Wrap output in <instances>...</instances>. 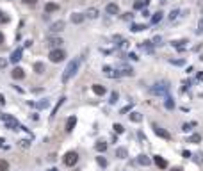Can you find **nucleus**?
Here are the masks:
<instances>
[{"mask_svg": "<svg viewBox=\"0 0 203 171\" xmlns=\"http://www.w3.org/2000/svg\"><path fill=\"white\" fill-rule=\"evenodd\" d=\"M192 127H196V121H192V123H184V125H182V130H184V132H189Z\"/></svg>", "mask_w": 203, "mask_h": 171, "instance_id": "7c9ffc66", "label": "nucleus"}, {"mask_svg": "<svg viewBox=\"0 0 203 171\" xmlns=\"http://www.w3.org/2000/svg\"><path fill=\"white\" fill-rule=\"evenodd\" d=\"M0 120L5 123V127L9 128V130H18V128H21V127H20V123H18V120H16L14 116H11V114L2 112V114H0Z\"/></svg>", "mask_w": 203, "mask_h": 171, "instance_id": "7ed1b4c3", "label": "nucleus"}, {"mask_svg": "<svg viewBox=\"0 0 203 171\" xmlns=\"http://www.w3.org/2000/svg\"><path fill=\"white\" fill-rule=\"evenodd\" d=\"M112 128H114V132H116V134H123V132H125V128H123V125H121V123H114V127H112Z\"/></svg>", "mask_w": 203, "mask_h": 171, "instance_id": "c756f323", "label": "nucleus"}, {"mask_svg": "<svg viewBox=\"0 0 203 171\" xmlns=\"http://www.w3.org/2000/svg\"><path fill=\"white\" fill-rule=\"evenodd\" d=\"M62 160H64V164H66L68 168H73L75 164H77V160H79V153L77 152H68Z\"/></svg>", "mask_w": 203, "mask_h": 171, "instance_id": "39448f33", "label": "nucleus"}, {"mask_svg": "<svg viewBox=\"0 0 203 171\" xmlns=\"http://www.w3.org/2000/svg\"><path fill=\"white\" fill-rule=\"evenodd\" d=\"M70 20H71V23H82V21L85 20V14H82V13H73V14L70 16Z\"/></svg>", "mask_w": 203, "mask_h": 171, "instance_id": "ddd939ff", "label": "nucleus"}, {"mask_svg": "<svg viewBox=\"0 0 203 171\" xmlns=\"http://www.w3.org/2000/svg\"><path fill=\"white\" fill-rule=\"evenodd\" d=\"M4 43V34H2V30H0V45Z\"/></svg>", "mask_w": 203, "mask_h": 171, "instance_id": "3c124183", "label": "nucleus"}, {"mask_svg": "<svg viewBox=\"0 0 203 171\" xmlns=\"http://www.w3.org/2000/svg\"><path fill=\"white\" fill-rule=\"evenodd\" d=\"M144 5H146L144 0H137V2L134 4V7H135V9H144Z\"/></svg>", "mask_w": 203, "mask_h": 171, "instance_id": "4c0bfd02", "label": "nucleus"}, {"mask_svg": "<svg viewBox=\"0 0 203 171\" xmlns=\"http://www.w3.org/2000/svg\"><path fill=\"white\" fill-rule=\"evenodd\" d=\"M109 102H111V103H116V102H118V93H116V91L111 93V100H109Z\"/></svg>", "mask_w": 203, "mask_h": 171, "instance_id": "58836bf2", "label": "nucleus"}, {"mask_svg": "<svg viewBox=\"0 0 203 171\" xmlns=\"http://www.w3.org/2000/svg\"><path fill=\"white\" fill-rule=\"evenodd\" d=\"M169 62H171V64H175V66H182V64H185V61H184V59H169Z\"/></svg>", "mask_w": 203, "mask_h": 171, "instance_id": "c9c22d12", "label": "nucleus"}, {"mask_svg": "<svg viewBox=\"0 0 203 171\" xmlns=\"http://www.w3.org/2000/svg\"><path fill=\"white\" fill-rule=\"evenodd\" d=\"M153 162L157 164V168H160V169H166L167 168V160L166 159H162V157H159V155H155L153 157Z\"/></svg>", "mask_w": 203, "mask_h": 171, "instance_id": "9d476101", "label": "nucleus"}, {"mask_svg": "<svg viewBox=\"0 0 203 171\" xmlns=\"http://www.w3.org/2000/svg\"><path fill=\"white\" fill-rule=\"evenodd\" d=\"M105 11H107L109 14H118V13H120V7H118V4L111 2V4H107V5H105Z\"/></svg>", "mask_w": 203, "mask_h": 171, "instance_id": "4468645a", "label": "nucleus"}, {"mask_svg": "<svg viewBox=\"0 0 203 171\" xmlns=\"http://www.w3.org/2000/svg\"><path fill=\"white\" fill-rule=\"evenodd\" d=\"M137 162H139V164H143V166H148L150 162H152V160H150V157H148V155H139V157H137Z\"/></svg>", "mask_w": 203, "mask_h": 171, "instance_id": "393cba45", "label": "nucleus"}, {"mask_svg": "<svg viewBox=\"0 0 203 171\" xmlns=\"http://www.w3.org/2000/svg\"><path fill=\"white\" fill-rule=\"evenodd\" d=\"M34 71L38 73V75H43V73H45V64H43V62H34Z\"/></svg>", "mask_w": 203, "mask_h": 171, "instance_id": "4be33fe9", "label": "nucleus"}, {"mask_svg": "<svg viewBox=\"0 0 203 171\" xmlns=\"http://www.w3.org/2000/svg\"><path fill=\"white\" fill-rule=\"evenodd\" d=\"M11 75H13V79H14V80H21V79L25 77V71H23V68L14 66V70L11 71Z\"/></svg>", "mask_w": 203, "mask_h": 171, "instance_id": "1a4fd4ad", "label": "nucleus"}, {"mask_svg": "<svg viewBox=\"0 0 203 171\" xmlns=\"http://www.w3.org/2000/svg\"><path fill=\"white\" fill-rule=\"evenodd\" d=\"M9 21V16L4 13V11H0V23H7Z\"/></svg>", "mask_w": 203, "mask_h": 171, "instance_id": "e433bc0d", "label": "nucleus"}, {"mask_svg": "<svg viewBox=\"0 0 203 171\" xmlns=\"http://www.w3.org/2000/svg\"><path fill=\"white\" fill-rule=\"evenodd\" d=\"M203 32V18L200 20V23H198V34H201Z\"/></svg>", "mask_w": 203, "mask_h": 171, "instance_id": "37998d69", "label": "nucleus"}, {"mask_svg": "<svg viewBox=\"0 0 203 171\" xmlns=\"http://www.w3.org/2000/svg\"><path fill=\"white\" fill-rule=\"evenodd\" d=\"M150 93L155 94V96H167V93H169V84H167L166 80L157 82V84H153L152 88H150Z\"/></svg>", "mask_w": 203, "mask_h": 171, "instance_id": "f03ea898", "label": "nucleus"}, {"mask_svg": "<svg viewBox=\"0 0 203 171\" xmlns=\"http://www.w3.org/2000/svg\"><path fill=\"white\" fill-rule=\"evenodd\" d=\"M29 143H30V141H27V139H21V141H20V146H21V148H27Z\"/></svg>", "mask_w": 203, "mask_h": 171, "instance_id": "79ce46f5", "label": "nucleus"}, {"mask_svg": "<svg viewBox=\"0 0 203 171\" xmlns=\"http://www.w3.org/2000/svg\"><path fill=\"white\" fill-rule=\"evenodd\" d=\"M132 32H141V30H146V25H141V23H132Z\"/></svg>", "mask_w": 203, "mask_h": 171, "instance_id": "cd10ccee", "label": "nucleus"}, {"mask_svg": "<svg viewBox=\"0 0 203 171\" xmlns=\"http://www.w3.org/2000/svg\"><path fill=\"white\" fill-rule=\"evenodd\" d=\"M160 20H162V13L159 11V13H155V14L152 16V23H159Z\"/></svg>", "mask_w": 203, "mask_h": 171, "instance_id": "473e14b6", "label": "nucleus"}, {"mask_svg": "<svg viewBox=\"0 0 203 171\" xmlns=\"http://www.w3.org/2000/svg\"><path fill=\"white\" fill-rule=\"evenodd\" d=\"M182 155H184L185 159H189V157H191V152H187V150H184V152H182Z\"/></svg>", "mask_w": 203, "mask_h": 171, "instance_id": "49530a36", "label": "nucleus"}, {"mask_svg": "<svg viewBox=\"0 0 203 171\" xmlns=\"http://www.w3.org/2000/svg\"><path fill=\"white\" fill-rule=\"evenodd\" d=\"M201 13H203V5H201Z\"/></svg>", "mask_w": 203, "mask_h": 171, "instance_id": "4d7b16f0", "label": "nucleus"}, {"mask_svg": "<svg viewBox=\"0 0 203 171\" xmlns=\"http://www.w3.org/2000/svg\"><path fill=\"white\" fill-rule=\"evenodd\" d=\"M80 62H82V55L75 57L73 61H70V62H68V66L64 68V71H62V77H61L62 84H68V80L73 77L75 73H77V70H79V66H80Z\"/></svg>", "mask_w": 203, "mask_h": 171, "instance_id": "f257e3e1", "label": "nucleus"}, {"mask_svg": "<svg viewBox=\"0 0 203 171\" xmlns=\"http://www.w3.org/2000/svg\"><path fill=\"white\" fill-rule=\"evenodd\" d=\"M50 171H57V169H55V168H52V169H50Z\"/></svg>", "mask_w": 203, "mask_h": 171, "instance_id": "6e6d98bb", "label": "nucleus"}, {"mask_svg": "<svg viewBox=\"0 0 203 171\" xmlns=\"http://www.w3.org/2000/svg\"><path fill=\"white\" fill-rule=\"evenodd\" d=\"M141 48H143V50H146V52H150V53H152V52H153V41H143V45H141Z\"/></svg>", "mask_w": 203, "mask_h": 171, "instance_id": "5701e85b", "label": "nucleus"}, {"mask_svg": "<svg viewBox=\"0 0 203 171\" xmlns=\"http://www.w3.org/2000/svg\"><path fill=\"white\" fill-rule=\"evenodd\" d=\"M96 162H98V166H102V168H107V159L105 157H96Z\"/></svg>", "mask_w": 203, "mask_h": 171, "instance_id": "2f4dec72", "label": "nucleus"}, {"mask_svg": "<svg viewBox=\"0 0 203 171\" xmlns=\"http://www.w3.org/2000/svg\"><path fill=\"white\" fill-rule=\"evenodd\" d=\"M130 109H132V105H126V107H123V109H121V114L128 112V111H130Z\"/></svg>", "mask_w": 203, "mask_h": 171, "instance_id": "a18cd8bd", "label": "nucleus"}, {"mask_svg": "<svg viewBox=\"0 0 203 171\" xmlns=\"http://www.w3.org/2000/svg\"><path fill=\"white\" fill-rule=\"evenodd\" d=\"M36 105H38V109H46V107L50 105V100H46V98H45V100H41V102H38Z\"/></svg>", "mask_w": 203, "mask_h": 171, "instance_id": "c85d7f7f", "label": "nucleus"}, {"mask_svg": "<svg viewBox=\"0 0 203 171\" xmlns=\"http://www.w3.org/2000/svg\"><path fill=\"white\" fill-rule=\"evenodd\" d=\"M21 53H23V50H21V48L13 50V53H11V57H9V59H11V62H14V64H16V62L21 59Z\"/></svg>", "mask_w": 203, "mask_h": 171, "instance_id": "9b49d317", "label": "nucleus"}, {"mask_svg": "<svg viewBox=\"0 0 203 171\" xmlns=\"http://www.w3.org/2000/svg\"><path fill=\"white\" fill-rule=\"evenodd\" d=\"M164 107L167 111H173L175 109V100L171 98V96H166V100H164Z\"/></svg>", "mask_w": 203, "mask_h": 171, "instance_id": "6ab92c4d", "label": "nucleus"}, {"mask_svg": "<svg viewBox=\"0 0 203 171\" xmlns=\"http://www.w3.org/2000/svg\"><path fill=\"white\" fill-rule=\"evenodd\" d=\"M7 62H9L7 59H4V57H0V68H5V66H7Z\"/></svg>", "mask_w": 203, "mask_h": 171, "instance_id": "a19ab883", "label": "nucleus"}, {"mask_svg": "<svg viewBox=\"0 0 203 171\" xmlns=\"http://www.w3.org/2000/svg\"><path fill=\"white\" fill-rule=\"evenodd\" d=\"M75 125H77V118H75V116H70L68 120H66V132H71L73 128H75Z\"/></svg>", "mask_w": 203, "mask_h": 171, "instance_id": "2eb2a0df", "label": "nucleus"}, {"mask_svg": "<svg viewBox=\"0 0 203 171\" xmlns=\"http://www.w3.org/2000/svg\"><path fill=\"white\" fill-rule=\"evenodd\" d=\"M178 14H180V9H173V11L169 13V20H171V21L176 20V18H178Z\"/></svg>", "mask_w": 203, "mask_h": 171, "instance_id": "72a5a7b5", "label": "nucleus"}, {"mask_svg": "<svg viewBox=\"0 0 203 171\" xmlns=\"http://www.w3.org/2000/svg\"><path fill=\"white\" fill-rule=\"evenodd\" d=\"M9 169V162L4 159H0V171H7Z\"/></svg>", "mask_w": 203, "mask_h": 171, "instance_id": "f704fd0d", "label": "nucleus"}, {"mask_svg": "<svg viewBox=\"0 0 203 171\" xmlns=\"http://www.w3.org/2000/svg\"><path fill=\"white\" fill-rule=\"evenodd\" d=\"M48 59H50L52 62H61V61H64V59H66V52H64V50H61V48H57V50H50V53H48Z\"/></svg>", "mask_w": 203, "mask_h": 171, "instance_id": "20e7f679", "label": "nucleus"}, {"mask_svg": "<svg viewBox=\"0 0 203 171\" xmlns=\"http://www.w3.org/2000/svg\"><path fill=\"white\" fill-rule=\"evenodd\" d=\"M64 100H66V98H64V96H61V98H59V102L55 103V107H53V111H52V114H50V118H55V114H57V111H59V107L64 103Z\"/></svg>", "mask_w": 203, "mask_h": 171, "instance_id": "412c9836", "label": "nucleus"}, {"mask_svg": "<svg viewBox=\"0 0 203 171\" xmlns=\"http://www.w3.org/2000/svg\"><path fill=\"white\" fill-rule=\"evenodd\" d=\"M132 16H134L132 13H125V14H123V20H132Z\"/></svg>", "mask_w": 203, "mask_h": 171, "instance_id": "c03bdc74", "label": "nucleus"}, {"mask_svg": "<svg viewBox=\"0 0 203 171\" xmlns=\"http://www.w3.org/2000/svg\"><path fill=\"white\" fill-rule=\"evenodd\" d=\"M30 45H32V39H27V41H25V45H23V47H30Z\"/></svg>", "mask_w": 203, "mask_h": 171, "instance_id": "09e8293b", "label": "nucleus"}, {"mask_svg": "<svg viewBox=\"0 0 203 171\" xmlns=\"http://www.w3.org/2000/svg\"><path fill=\"white\" fill-rule=\"evenodd\" d=\"M144 2H146V5H148V4H150V0H144Z\"/></svg>", "mask_w": 203, "mask_h": 171, "instance_id": "5fc2aeb1", "label": "nucleus"}, {"mask_svg": "<svg viewBox=\"0 0 203 171\" xmlns=\"http://www.w3.org/2000/svg\"><path fill=\"white\" fill-rule=\"evenodd\" d=\"M55 11H59V4H55V2H48V4H45V13H46V14L55 13Z\"/></svg>", "mask_w": 203, "mask_h": 171, "instance_id": "f8f14e48", "label": "nucleus"}, {"mask_svg": "<svg viewBox=\"0 0 203 171\" xmlns=\"http://www.w3.org/2000/svg\"><path fill=\"white\" fill-rule=\"evenodd\" d=\"M64 27H66V23H64L62 20H59V21H55V23L50 25V32H52V34H57V32H62L64 30Z\"/></svg>", "mask_w": 203, "mask_h": 171, "instance_id": "0eeeda50", "label": "nucleus"}, {"mask_svg": "<svg viewBox=\"0 0 203 171\" xmlns=\"http://www.w3.org/2000/svg\"><path fill=\"white\" fill-rule=\"evenodd\" d=\"M187 39H176V41H173V47L175 48H178V50H185V45H187Z\"/></svg>", "mask_w": 203, "mask_h": 171, "instance_id": "f3484780", "label": "nucleus"}, {"mask_svg": "<svg viewBox=\"0 0 203 171\" xmlns=\"http://www.w3.org/2000/svg\"><path fill=\"white\" fill-rule=\"evenodd\" d=\"M2 144H4V139H2V137H0V146H2Z\"/></svg>", "mask_w": 203, "mask_h": 171, "instance_id": "864d4df0", "label": "nucleus"}, {"mask_svg": "<svg viewBox=\"0 0 203 171\" xmlns=\"http://www.w3.org/2000/svg\"><path fill=\"white\" fill-rule=\"evenodd\" d=\"M152 127H153V132H155V135L162 137V139H167V141H169L171 137H173V135H171V132H167L166 128H162V127H159L157 123H152Z\"/></svg>", "mask_w": 203, "mask_h": 171, "instance_id": "423d86ee", "label": "nucleus"}, {"mask_svg": "<svg viewBox=\"0 0 203 171\" xmlns=\"http://www.w3.org/2000/svg\"><path fill=\"white\" fill-rule=\"evenodd\" d=\"M187 143H192V144H198L201 143V134H192L187 137Z\"/></svg>", "mask_w": 203, "mask_h": 171, "instance_id": "aec40b11", "label": "nucleus"}, {"mask_svg": "<svg viewBox=\"0 0 203 171\" xmlns=\"http://www.w3.org/2000/svg\"><path fill=\"white\" fill-rule=\"evenodd\" d=\"M143 120V116L139 114V112H130V121H134V123H139Z\"/></svg>", "mask_w": 203, "mask_h": 171, "instance_id": "bb28decb", "label": "nucleus"}, {"mask_svg": "<svg viewBox=\"0 0 203 171\" xmlns=\"http://www.w3.org/2000/svg\"><path fill=\"white\" fill-rule=\"evenodd\" d=\"M171 171H184V169H182V168H173Z\"/></svg>", "mask_w": 203, "mask_h": 171, "instance_id": "603ef678", "label": "nucleus"}, {"mask_svg": "<svg viewBox=\"0 0 203 171\" xmlns=\"http://www.w3.org/2000/svg\"><path fill=\"white\" fill-rule=\"evenodd\" d=\"M128 152H126V148H116V157L118 159H126Z\"/></svg>", "mask_w": 203, "mask_h": 171, "instance_id": "b1692460", "label": "nucleus"}, {"mask_svg": "<svg viewBox=\"0 0 203 171\" xmlns=\"http://www.w3.org/2000/svg\"><path fill=\"white\" fill-rule=\"evenodd\" d=\"M21 2H23L25 5H36V4H38V0H21Z\"/></svg>", "mask_w": 203, "mask_h": 171, "instance_id": "ea45409f", "label": "nucleus"}, {"mask_svg": "<svg viewBox=\"0 0 203 171\" xmlns=\"http://www.w3.org/2000/svg\"><path fill=\"white\" fill-rule=\"evenodd\" d=\"M98 14H100V11L96 9V7H89V9H87V13H85V16H87V18H91V20L98 18Z\"/></svg>", "mask_w": 203, "mask_h": 171, "instance_id": "dca6fc26", "label": "nucleus"}, {"mask_svg": "<svg viewBox=\"0 0 203 171\" xmlns=\"http://www.w3.org/2000/svg\"><path fill=\"white\" fill-rule=\"evenodd\" d=\"M93 93L98 94V96H102V94H105V88H103L102 84H93Z\"/></svg>", "mask_w": 203, "mask_h": 171, "instance_id": "a211bd4d", "label": "nucleus"}, {"mask_svg": "<svg viewBox=\"0 0 203 171\" xmlns=\"http://www.w3.org/2000/svg\"><path fill=\"white\" fill-rule=\"evenodd\" d=\"M94 148H96V152H105V150H107V143L105 141H98L94 144Z\"/></svg>", "mask_w": 203, "mask_h": 171, "instance_id": "a878e982", "label": "nucleus"}, {"mask_svg": "<svg viewBox=\"0 0 203 171\" xmlns=\"http://www.w3.org/2000/svg\"><path fill=\"white\" fill-rule=\"evenodd\" d=\"M128 57H130V59H134V61H137V59H139V57L135 55V53H128Z\"/></svg>", "mask_w": 203, "mask_h": 171, "instance_id": "de8ad7c7", "label": "nucleus"}, {"mask_svg": "<svg viewBox=\"0 0 203 171\" xmlns=\"http://www.w3.org/2000/svg\"><path fill=\"white\" fill-rule=\"evenodd\" d=\"M62 43H64V41H62L61 38H50V39L46 41V47L52 48V50H57V48L62 45Z\"/></svg>", "mask_w": 203, "mask_h": 171, "instance_id": "6e6552de", "label": "nucleus"}, {"mask_svg": "<svg viewBox=\"0 0 203 171\" xmlns=\"http://www.w3.org/2000/svg\"><path fill=\"white\" fill-rule=\"evenodd\" d=\"M0 103H2V105L5 103V98H4V94H0Z\"/></svg>", "mask_w": 203, "mask_h": 171, "instance_id": "8fccbe9b", "label": "nucleus"}]
</instances>
